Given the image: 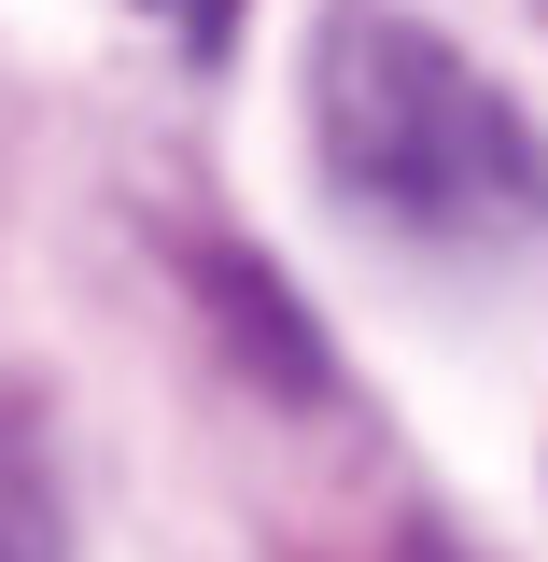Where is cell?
<instances>
[{"label":"cell","mask_w":548,"mask_h":562,"mask_svg":"<svg viewBox=\"0 0 548 562\" xmlns=\"http://www.w3.org/2000/svg\"><path fill=\"white\" fill-rule=\"evenodd\" d=\"M0 562H70V492H57V450L43 422L0 394Z\"/></svg>","instance_id":"2"},{"label":"cell","mask_w":548,"mask_h":562,"mask_svg":"<svg viewBox=\"0 0 548 562\" xmlns=\"http://www.w3.org/2000/svg\"><path fill=\"white\" fill-rule=\"evenodd\" d=\"M310 155L380 225H548V155L450 29L338 0L310 29Z\"/></svg>","instance_id":"1"},{"label":"cell","mask_w":548,"mask_h":562,"mask_svg":"<svg viewBox=\"0 0 548 562\" xmlns=\"http://www.w3.org/2000/svg\"><path fill=\"white\" fill-rule=\"evenodd\" d=\"M169 14H198V29H225V0H169Z\"/></svg>","instance_id":"3"}]
</instances>
